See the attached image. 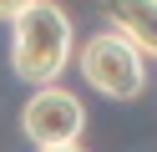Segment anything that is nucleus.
<instances>
[{
	"label": "nucleus",
	"mask_w": 157,
	"mask_h": 152,
	"mask_svg": "<svg viewBox=\"0 0 157 152\" xmlns=\"http://www.w3.org/2000/svg\"><path fill=\"white\" fill-rule=\"evenodd\" d=\"M71 51H76V25L56 0H36L25 15L10 20V71L31 86L61 81V71L71 66Z\"/></svg>",
	"instance_id": "nucleus-1"
},
{
	"label": "nucleus",
	"mask_w": 157,
	"mask_h": 152,
	"mask_svg": "<svg viewBox=\"0 0 157 152\" xmlns=\"http://www.w3.org/2000/svg\"><path fill=\"white\" fill-rule=\"evenodd\" d=\"M76 71L106 101H137L147 91V56L117 30H96L76 46Z\"/></svg>",
	"instance_id": "nucleus-2"
},
{
	"label": "nucleus",
	"mask_w": 157,
	"mask_h": 152,
	"mask_svg": "<svg viewBox=\"0 0 157 152\" xmlns=\"http://www.w3.org/2000/svg\"><path fill=\"white\" fill-rule=\"evenodd\" d=\"M21 132L36 142V147H71V142H81V132H86V107H81L76 91L61 86V81L36 86L31 96H25V107H21Z\"/></svg>",
	"instance_id": "nucleus-3"
},
{
	"label": "nucleus",
	"mask_w": 157,
	"mask_h": 152,
	"mask_svg": "<svg viewBox=\"0 0 157 152\" xmlns=\"http://www.w3.org/2000/svg\"><path fill=\"white\" fill-rule=\"evenodd\" d=\"M106 25L132 41L147 61H157V0H101Z\"/></svg>",
	"instance_id": "nucleus-4"
},
{
	"label": "nucleus",
	"mask_w": 157,
	"mask_h": 152,
	"mask_svg": "<svg viewBox=\"0 0 157 152\" xmlns=\"http://www.w3.org/2000/svg\"><path fill=\"white\" fill-rule=\"evenodd\" d=\"M36 0H0V25H10L15 15H25V10H31Z\"/></svg>",
	"instance_id": "nucleus-5"
},
{
	"label": "nucleus",
	"mask_w": 157,
	"mask_h": 152,
	"mask_svg": "<svg viewBox=\"0 0 157 152\" xmlns=\"http://www.w3.org/2000/svg\"><path fill=\"white\" fill-rule=\"evenodd\" d=\"M36 152H86L81 142H71V147H36Z\"/></svg>",
	"instance_id": "nucleus-6"
}]
</instances>
